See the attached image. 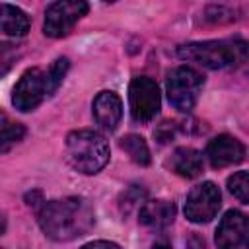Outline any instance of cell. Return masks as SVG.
Returning <instances> with one entry per match:
<instances>
[{
    "instance_id": "cell-1",
    "label": "cell",
    "mask_w": 249,
    "mask_h": 249,
    "mask_svg": "<svg viewBox=\"0 0 249 249\" xmlns=\"http://www.w3.org/2000/svg\"><path fill=\"white\" fill-rule=\"evenodd\" d=\"M95 216L88 200L66 196L49 200L39 210V226L54 241H70L86 235L93 228Z\"/></svg>"
},
{
    "instance_id": "cell-2",
    "label": "cell",
    "mask_w": 249,
    "mask_h": 249,
    "mask_svg": "<svg viewBox=\"0 0 249 249\" xmlns=\"http://www.w3.org/2000/svg\"><path fill=\"white\" fill-rule=\"evenodd\" d=\"M68 70V58L60 56L56 58L47 70L41 68H29L21 74L18 80L14 93H12V103L18 111L27 113L33 111L41 101L56 91V88L62 84L64 74Z\"/></svg>"
},
{
    "instance_id": "cell-3",
    "label": "cell",
    "mask_w": 249,
    "mask_h": 249,
    "mask_svg": "<svg viewBox=\"0 0 249 249\" xmlns=\"http://www.w3.org/2000/svg\"><path fill=\"white\" fill-rule=\"evenodd\" d=\"M179 58L196 62L204 68L218 70L243 62L249 56V43L243 39H220L187 43L177 49Z\"/></svg>"
},
{
    "instance_id": "cell-4",
    "label": "cell",
    "mask_w": 249,
    "mask_h": 249,
    "mask_svg": "<svg viewBox=\"0 0 249 249\" xmlns=\"http://www.w3.org/2000/svg\"><path fill=\"white\" fill-rule=\"evenodd\" d=\"M66 161L84 175H95L109 161V144L103 134L80 128L66 136Z\"/></svg>"
},
{
    "instance_id": "cell-5",
    "label": "cell",
    "mask_w": 249,
    "mask_h": 249,
    "mask_svg": "<svg viewBox=\"0 0 249 249\" xmlns=\"http://www.w3.org/2000/svg\"><path fill=\"white\" fill-rule=\"evenodd\" d=\"M202 84H204V78L195 68H191V66H177V68H173L167 74V82H165L169 103L177 111L189 113L195 107L196 99H198Z\"/></svg>"
},
{
    "instance_id": "cell-6",
    "label": "cell",
    "mask_w": 249,
    "mask_h": 249,
    "mask_svg": "<svg viewBox=\"0 0 249 249\" xmlns=\"http://www.w3.org/2000/svg\"><path fill=\"white\" fill-rule=\"evenodd\" d=\"M89 6L82 0H58L47 6L45 10V23L43 31L47 37L58 39L72 31L76 21L86 16Z\"/></svg>"
},
{
    "instance_id": "cell-7",
    "label": "cell",
    "mask_w": 249,
    "mask_h": 249,
    "mask_svg": "<svg viewBox=\"0 0 249 249\" xmlns=\"http://www.w3.org/2000/svg\"><path fill=\"white\" fill-rule=\"evenodd\" d=\"M128 103H130V115L136 123L152 121L161 107L158 84L146 76L134 78L128 86Z\"/></svg>"
},
{
    "instance_id": "cell-8",
    "label": "cell",
    "mask_w": 249,
    "mask_h": 249,
    "mask_svg": "<svg viewBox=\"0 0 249 249\" xmlns=\"http://www.w3.org/2000/svg\"><path fill=\"white\" fill-rule=\"evenodd\" d=\"M220 204V189L212 181H204L189 191L185 202V216L193 224H206L218 214Z\"/></svg>"
},
{
    "instance_id": "cell-9",
    "label": "cell",
    "mask_w": 249,
    "mask_h": 249,
    "mask_svg": "<svg viewBox=\"0 0 249 249\" xmlns=\"http://www.w3.org/2000/svg\"><path fill=\"white\" fill-rule=\"evenodd\" d=\"M214 239L220 249L249 247V216L239 210H228L216 228Z\"/></svg>"
},
{
    "instance_id": "cell-10",
    "label": "cell",
    "mask_w": 249,
    "mask_h": 249,
    "mask_svg": "<svg viewBox=\"0 0 249 249\" xmlns=\"http://www.w3.org/2000/svg\"><path fill=\"white\" fill-rule=\"evenodd\" d=\"M206 158L212 167H228L245 158V146L230 134H220L208 142Z\"/></svg>"
},
{
    "instance_id": "cell-11",
    "label": "cell",
    "mask_w": 249,
    "mask_h": 249,
    "mask_svg": "<svg viewBox=\"0 0 249 249\" xmlns=\"http://www.w3.org/2000/svg\"><path fill=\"white\" fill-rule=\"evenodd\" d=\"M95 123L105 130H115L123 117V101L115 91H99L93 99Z\"/></svg>"
},
{
    "instance_id": "cell-12",
    "label": "cell",
    "mask_w": 249,
    "mask_h": 249,
    "mask_svg": "<svg viewBox=\"0 0 249 249\" xmlns=\"http://www.w3.org/2000/svg\"><path fill=\"white\" fill-rule=\"evenodd\" d=\"M175 218V204L169 200H146L140 206L138 220L154 230H163L167 228Z\"/></svg>"
},
{
    "instance_id": "cell-13",
    "label": "cell",
    "mask_w": 249,
    "mask_h": 249,
    "mask_svg": "<svg viewBox=\"0 0 249 249\" xmlns=\"http://www.w3.org/2000/svg\"><path fill=\"white\" fill-rule=\"evenodd\" d=\"M169 165L171 169L181 175V177H187V179H193V177H198L200 171H202V154L195 148H177L169 160Z\"/></svg>"
},
{
    "instance_id": "cell-14",
    "label": "cell",
    "mask_w": 249,
    "mask_h": 249,
    "mask_svg": "<svg viewBox=\"0 0 249 249\" xmlns=\"http://www.w3.org/2000/svg\"><path fill=\"white\" fill-rule=\"evenodd\" d=\"M0 21L8 37H23L29 31V18L12 4H0Z\"/></svg>"
},
{
    "instance_id": "cell-15",
    "label": "cell",
    "mask_w": 249,
    "mask_h": 249,
    "mask_svg": "<svg viewBox=\"0 0 249 249\" xmlns=\"http://www.w3.org/2000/svg\"><path fill=\"white\" fill-rule=\"evenodd\" d=\"M119 146L130 156V160L138 165H148L150 163V150H148V144L142 136L138 134H126L121 138Z\"/></svg>"
},
{
    "instance_id": "cell-16",
    "label": "cell",
    "mask_w": 249,
    "mask_h": 249,
    "mask_svg": "<svg viewBox=\"0 0 249 249\" xmlns=\"http://www.w3.org/2000/svg\"><path fill=\"white\" fill-rule=\"evenodd\" d=\"M25 136V126L19 123H12L6 115H2V152H8L12 144L19 142Z\"/></svg>"
},
{
    "instance_id": "cell-17",
    "label": "cell",
    "mask_w": 249,
    "mask_h": 249,
    "mask_svg": "<svg viewBox=\"0 0 249 249\" xmlns=\"http://www.w3.org/2000/svg\"><path fill=\"white\" fill-rule=\"evenodd\" d=\"M228 189H230V193L237 200L249 204V171H237V173H233L228 179Z\"/></svg>"
},
{
    "instance_id": "cell-18",
    "label": "cell",
    "mask_w": 249,
    "mask_h": 249,
    "mask_svg": "<svg viewBox=\"0 0 249 249\" xmlns=\"http://www.w3.org/2000/svg\"><path fill=\"white\" fill-rule=\"evenodd\" d=\"M82 249H121L117 243H113V241H103V239H99V241H91V243H88V245H84Z\"/></svg>"
},
{
    "instance_id": "cell-19",
    "label": "cell",
    "mask_w": 249,
    "mask_h": 249,
    "mask_svg": "<svg viewBox=\"0 0 249 249\" xmlns=\"http://www.w3.org/2000/svg\"><path fill=\"white\" fill-rule=\"evenodd\" d=\"M187 249H204V241L198 235H191L187 241Z\"/></svg>"
},
{
    "instance_id": "cell-20",
    "label": "cell",
    "mask_w": 249,
    "mask_h": 249,
    "mask_svg": "<svg viewBox=\"0 0 249 249\" xmlns=\"http://www.w3.org/2000/svg\"><path fill=\"white\" fill-rule=\"evenodd\" d=\"M154 249H169V247H165V245H156Z\"/></svg>"
}]
</instances>
